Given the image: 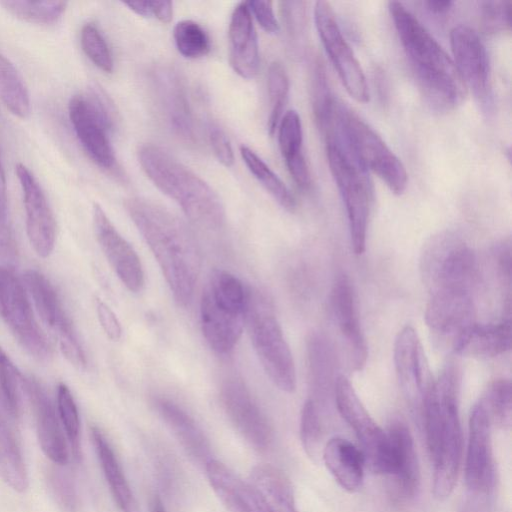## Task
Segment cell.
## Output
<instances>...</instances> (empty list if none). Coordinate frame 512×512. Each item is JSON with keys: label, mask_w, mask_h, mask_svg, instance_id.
Listing matches in <instances>:
<instances>
[{"label": "cell", "mask_w": 512, "mask_h": 512, "mask_svg": "<svg viewBox=\"0 0 512 512\" xmlns=\"http://www.w3.org/2000/svg\"><path fill=\"white\" fill-rule=\"evenodd\" d=\"M125 209L151 250L175 301L186 307L201 268L194 234L181 219L150 200L129 198Z\"/></svg>", "instance_id": "1"}, {"label": "cell", "mask_w": 512, "mask_h": 512, "mask_svg": "<svg viewBox=\"0 0 512 512\" xmlns=\"http://www.w3.org/2000/svg\"><path fill=\"white\" fill-rule=\"evenodd\" d=\"M389 12L424 98L437 111L452 110L467 90L452 58L402 3L389 2Z\"/></svg>", "instance_id": "2"}, {"label": "cell", "mask_w": 512, "mask_h": 512, "mask_svg": "<svg viewBox=\"0 0 512 512\" xmlns=\"http://www.w3.org/2000/svg\"><path fill=\"white\" fill-rule=\"evenodd\" d=\"M459 388V371L448 365L432 382L422 410L426 443L433 462V493L439 500L451 495L460 467Z\"/></svg>", "instance_id": "3"}, {"label": "cell", "mask_w": 512, "mask_h": 512, "mask_svg": "<svg viewBox=\"0 0 512 512\" xmlns=\"http://www.w3.org/2000/svg\"><path fill=\"white\" fill-rule=\"evenodd\" d=\"M138 160L150 181L175 201L191 222L208 230L224 225L225 208L218 194L168 151L146 144L139 149Z\"/></svg>", "instance_id": "4"}, {"label": "cell", "mask_w": 512, "mask_h": 512, "mask_svg": "<svg viewBox=\"0 0 512 512\" xmlns=\"http://www.w3.org/2000/svg\"><path fill=\"white\" fill-rule=\"evenodd\" d=\"M420 273L428 293H474L478 264L472 248L451 232L439 233L424 245Z\"/></svg>", "instance_id": "5"}, {"label": "cell", "mask_w": 512, "mask_h": 512, "mask_svg": "<svg viewBox=\"0 0 512 512\" xmlns=\"http://www.w3.org/2000/svg\"><path fill=\"white\" fill-rule=\"evenodd\" d=\"M245 325L257 357L280 390L296 388V370L290 347L275 315L271 301L258 291H250Z\"/></svg>", "instance_id": "6"}, {"label": "cell", "mask_w": 512, "mask_h": 512, "mask_svg": "<svg viewBox=\"0 0 512 512\" xmlns=\"http://www.w3.org/2000/svg\"><path fill=\"white\" fill-rule=\"evenodd\" d=\"M326 155L345 206L353 251L362 254L366 247L372 202V186L367 170L343 142L326 141Z\"/></svg>", "instance_id": "7"}, {"label": "cell", "mask_w": 512, "mask_h": 512, "mask_svg": "<svg viewBox=\"0 0 512 512\" xmlns=\"http://www.w3.org/2000/svg\"><path fill=\"white\" fill-rule=\"evenodd\" d=\"M337 120L347 147L360 164L375 173L393 193L402 194L407 187L408 174L384 140L342 103H337Z\"/></svg>", "instance_id": "8"}, {"label": "cell", "mask_w": 512, "mask_h": 512, "mask_svg": "<svg viewBox=\"0 0 512 512\" xmlns=\"http://www.w3.org/2000/svg\"><path fill=\"white\" fill-rule=\"evenodd\" d=\"M333 395L338 412L359 441L366 467L373 473L389 475L392 463L387 432L370 416L344 375L337 377Z\"/></svg>", "instance_id": "9"}, {"label": "cell", "mask_w": 512, "mask_h": 512, "mask_svg": "<svg viewBox=\"0 0 512 512\" xmlns=\"http://www.w3.org/2000/svg\"><path fill=\"white\" fill-rule=\"evenodd\" d=\"M68 112L74 132L89 157L99 167L113 169L116 158L109 137L113 116L107 99L98 91L74 95Z\"/></svg>", "instance_id": "10"}, {"label": "cell", "mask_w": 512, "mask_h": 512, "mask_svg": "<svg viewBox=\"0 0 512 512\" xmlns=\"http://www.w3.org/2000/svg\"><path fill=\"white\" fill-rule=\"evenodd\" d=\"M0 316L22 347L39 360L51 356L49 342L39 327L23 283L8 268L0 266Z\"/></svg>", "instance_id": "11"}, {"label": "cell", "mask_w": 512, "mask_h": 512, "mask_svg": "<svg viewBox=\"0 0 512 512\" xmlns=\"http://www.w3.org/2000/svg\"><path fill=\"white\" fill-rule=\"evenodd\" d=\"M317 32L326 53L348 94L356 101H369V89L364 72L337 22L335 12L327 1L314 6Z\"/></svg>", "instance_id": "12"}, {"label": "cell", "mask_w": 512, "mask_h": 512, "mask_svg": "<svg viewBox=\"0 0 512 512\" xmlns=\"http://www.w3.org/2000/svg\"><path fill=\"white\" fill-rule=\"evenodd\" d=\"M492 422L480 398L469 418L465 460V484L472 500L486 502L495 485V465L491 443Z\"/></svg>", "instance_id": "13"}, {"label": "cell", "mask_w": 512, "mask_h": 512, "mask_svg": "<svg viewBox=\"0 0 512 512\" xmlns=\"http://www.w3.org/2000/svg\"><path fill=\"white\" fill-rule=\"evenodd\" d=\"M453 62L466 88L471 89L483 109L493 105L489 57L479 34L469 26L450 31Z\"/></svg>", "instance_id": "14"}, {"label": "cell", "mask_w": 512, "mask_h": 512, "mask_svg": "<svg viewBox=\"0 0 512 512\" xmlns=\"http://www.w3.org/2000/svg\"><path fill=\"white\" fill-rule=\"evenodd\" d=\"M394 365L399 387L405 399L421 417L426 395L433 380L418 334L411 326L402 328L395 338Z\"/></svg>", "instance_id": "15"}, {"label": "cell", "mask_w": 512, "mask_h": 512, "mask_svg": "<svg viewBox=\"0 0 512 512\" xmlns=\"http://www.w3.org/2000/svg\"><path fill=\"white\" fill-rule=\"evenodd\" d=\"M220 398L242 437L254 448L266 450L273 439L272 428L245 383L237 378L227 379L221 386Z\"/></svg>", "instance_id": "16"}, {"label": "cell", "mask_w": 512, "mask_h": 512, "mask_svg": "<svg viewBox=\"0 0 512 512\" xmlns=\"http://www.w3.org/2000/svg\"><path fill=\"white\" fill-rule=\"evenodd\" d=\"M16 174L23 193L29 242L38 256L46 258L52 253L56 239L52 209L39 182L24 164L16 165Z\"/></svg>", "instance_id": "17"}, {"label": "cell", "mask_w": 512, "mask_h": 512, "mask_svg": "<svg viewBox=\"0 0 512 512\" xmlns=\"http://www.w3.org/2000/svg\"><path fill=\"white\" fill-rule=\"evenodd\" d=\"M93 226L97 241L118 278L129 291H141L145 277L140 258L97 203L93 205Z\"/></svg>", "instance_id": "18"}, {"label": "cell", "mask_w": 512, "mask_h": 512, "mask_svg": "<svg viewBox=\"0 0 512 512\" xmlns=\"http://www.w3.org/2000/svg\"><path fill=\"white\" fill-rule=\"evenodd\" d=\"M246 312L217 299L206 287L200 301V321L204 338L218 354L231 352L241 337Z\"/></svg>", "instance_id": "19"}, {"label": "cell", "mask_w": 512, "mask_h": 512, "mask_svg": "<svg viewBox=\"0 0 512 512\" xmlns=\"http://www.w3.org/2000/svg\"><path fill=\"white\" fill-rule=\"evenodd\" d=\"M476 316L473 293H433L425 310V321L436 335L450 339L452 345L472 324Z\"/></svg>", "instance_id": "20"}, {"label": "cell", "mask_w": 512, "mask_h": 512, "mask_svg": "<svg viewBox=\"0 0 512 512\" xmlns=\"http://www.w3.org/2000/svg\"><path fill=\"white\" fill-rule=\"evenodd\" d=\"M330 308L334 321L348 346L353 367L361 370L368 350L359 321L356 296L347 275H337L330 293Z\"/></svg>", "instance_id": "21"}, {"label": "cell", "mask_w": 512, "mask_h": 512, "mask_svg": "<svg viewBox=\"0 0 512 512\" xmlns=\"http://www.w3.org/2000/svg\"><path fill=\"white\" fill-rule=\"evenodd\" d=\"M23 387L32 406L42 451L53 463L65 465L69 458L67 443L51 399L33 377L23 379Z\"/></svg>", "instance_id": "22"}, {"label": "cell", "mask_w": 512, "mask_h": 512, "mask_svg": "<svg viewBox=\"0 0 512 512\" xmlns=\"http://www.w3.org/2000/svg\"><path fill=\"white\" fill-rule=\"evenodd\" d=\"M391 448L393 493L399 500L413 498L419 489L420 470L413 437L400 420L390 423L386 431Z\"/></svg>", "instance_id": "23"}, {"label": "cell", "mask_w": 512, "mask_h": 512, "mask_svg": "<svg viewBox=\"0 0 512 512\" xmlns=\"http://www.w3.org/2000/svg\"><path fill=\"white\" fill-rule=\"evenodd\" d=\"M229 62L242 78L252 79L259 70L260 56L257 33L246 2L233 10L229 29Z\"/></svg>", "instance_id": "24"}, {"label": "cell", "mask_w": 512, "mask_h": 512, "mask_svg": "<svg viewBox=\"0 0 512 512\" xmlns=\"http://www.w3.org/2000/svg\"><path fill=\"white\" fill-rule=\"evenodd\" d=\"M210 485L229 512H270L256 488L218 460L205 466Z\"/></svg>", "instance_id": "25"}, {"label": "cell", "mask_w": 512, "mask_h": 512, "mask_svg": "<svg viewBox=\"0 0 512 512\" xmlns=\"http://www.w3.org/2000/svg\"><path fill=\"white\" fill-rule=\"evenodd\" d=\"M153 405L189 457L205 467L212 460L210 444L195 420L177 403L165 397L154 398Z\"/></svg>", "instance_id": "26"}, {"label": "cell", "mask_w": 512, "mask_h": 512, "mask_svg": "<svg viewBox=\"0 0 512 512\" xmlns=\"http://www.w3.org/2000/svg\"><path fill=\"white\" fill-rule=\"evenodd\" d=\"M23 281L41 320L53 331L58 341L76 336L51 282L41 272L34 269H29L24 273Z\"/></svg>", "instance_id": "27"}, {"label": "cell", "mask_w": 512, "mask_h": 512, "mask_svg": "<svg viewBox=\"0 0 512 512\" xmlns=\"http://www.w3.org/2000/svg\"><path fill=\"white\" fill-rule=\"evenodd\" d=\"M321 457L341 488L351 493L361 488L366 463L361 450L352 442L333 437L324 444Z\"/></svg>", "instance_id": "28"}, {"label": "cell", "mask_w": 512, "mask_h": 512, "mask_svg": "<svg viewBox=\"0 0 512 512\" xmlns=\"http://www.w3.org/2000/svg\"><path fill=\"white\" fill-rule=\"evenodd\" d=\"M511 320L472 324L452 345L458 354L473 357H495L511 349Z\"/></svg>", "instance_id": "29"}, {"label": "cell", "mask_w": 512, "mask_h": 512, "mask_svg": "<svg viewBox=\"0 0 512 512\" xmlns=\"http://www.w3.org/2000/svg\"><path fill=\"white\" fill-rule=\"evenodd\" d=\"M162 109L173 131L185 141L195 138L194 124L183 86L169 69L157 71L155 77Z\"/></svg>", "instance_id": "30"}, {"label": "cell", "mask_w": 512, "mask_h": 512, "mask_svg": "<svg viewBox=\"0 0 512 512\" xmlns=\"http://www.w3.org/2000/svg\"><path fill=\"white\" fill-rule=\"evenodd\" d=\"M14 421L0 396V477L14 491L24 492L29 480Z\"/></svg>", "instance_id": "31"}, {"label": "cell", "mask_w": 512, "mask_h": 512, "mask_svg": "<svg viewBox=\"0 0 512 512\" xmlns=\"http://www.w3.org/2000/svg\"><path fill=\"white\" fill-rule=\"evenodd\" d=\"M278 143L286 167L297 186L307 190L311 185L309 168L303 154L301 119L295 110L287 111L278 124Z\"/></svg>", "instance_id": "32"}, {"label": "cell", "mask_w": 512, "mask_h": 512, "mask_svg": "<svg viewBox=\"0 0 512 512\" xmlns=\"http://www.w3.org/2000/svg\"><path fill=\"white\" fill-rule=\"evenodd\" d=\"M307 357L312 399L318 406L334 392L335 356L329 342L319 334H311L307 340Z\"/></svg>", "instance_id": "33"}, {"label": "cell", "mask_w": 512, "mask_h": 512, "mask_svg": "<svg viewBox=\"0 0 512 512\" xmlns=\"http://www.w3.org/2000/svg\"><path fill=\"white\" fill-rule=\"evenodd\" d=\"M91 436L101 468L117 506L122 512H138L137 501L107 438L95 426L91 428Z\"/></svg>", "instance_id": "34"}, {"label": "cell", "mask_w": 512, "mask_h": 512, "mask_svg": "<svg viewBox=\"0 0 512 512\" xmlns=\"http://www.w3.org/2000/svg\"><path fill=\"white\" fill-rule=\"evenodd\" d=\"M249 482L260 493L270 512H298L292 484L278 468L258 465L253 468Z\"/></svg>", "instance_id": "35"}, {"label": "cell", "mask_w": 512, "mask_h": 512, "mask_svg": "<svg viewBox=\"0 0 512 512\" xmlns=\"http://www.w3.org/2000/svg\"><path fill=\"white\" fill-rule=\"evenodd\" d=\"M0 99L15 116L26 118L30 113L28 89L13 63L0 52Z\"/></svg>", "instance_id": "36"}, {"label": "cell", "mask_w": 512, "mask_h": 512, "mask_svg": "<svg viewBox=\"0 0 512 512\" xmlns=\"http://www.w3.org/2000/svg\"><path fill=\"white\" fill-rule=\"evenodd\" d=\"M241 157L259 183L286 210L296 208V199L278 175L249 147L240 146Z\"/></svg>", "instance_id": "37"}, {"label": "cell", "mask_w": 512, "mask_h": 512, "mask_svg": "<svg viewBox=\"0 0 512 512\" xmlns=\"http://www.w3.org/2000/svg\"><path fill=\"white\" fill-rule=\"evenodd\" d=\"M0 4L15 17L36 24H53L66 10L64 1H2Z\"/></svg>", "instance_id": "38"}, {"label": "cell", "mask_w": 512, "mask_h": 512, "mask_svg": "<svg viewBox=\"0 0 512 512\" xmlns=\"http://www.w3.org/2000/svg\"><path fill=\"white\" fill-rule=\"evenodd\" d=\"M267 88L269 96L268 132L273 135L277 129L289 93V78L279 62H272L268 68Z\"/></svg>", "instance_id": "39"}, {"label": "cell", "mask_w": 512, "mask_h": 512, "mask_svg": "<svg viewBox=\"0 0 512 512\" xmlns=\"http://www.w3.org/2000/svg\"><path fill=\"white\" fill-rule=\"evenodd\" d=\"M512 388L508 379L494 380L481 398L488 410L492 425L508 429L512 419Z\"/></svg>", "instance_id": "40"}, {"label": "cell", "mask_w": 512, "mask_h": 512, "mask_svg": "<svg viewBox=\"0 0 512 512\" xmlns=\"http://www.w3.org/2000/svg\"><path fill=\"white\" fill-rule=\"evenodd\" d=\"M178 52L185 58L196 59L207 55L211 48L210 38L204 28L195 21L182 20L173 30Z\"/></svg>", "instance_id": "41"}, {"label": "cell", "mask_w": 512, "mask_h": 512, "mask_svg": "<svg viewBox=\"0 0 512 512\" xmlns=\"http://www.w3.org/2000/svg\"><path fill=\"white\" fill-rule=\"evenodd\" d=\"M300 437L307 455L312 459L319 458L324 446L322 444L323 426L319 406L310 398L305 401L302 407Z\"/></svg>", "instance_id": "42"}, {"label": "cell", "mask_w": 512, "mask_h": 512, "mask_svg": "<svg viewBox=\"0 0 512 512\" xmlns=\"http://www.w3.org/2000/svg\"><path fill=\"white\" fill-rule=\"evenodd\" d=\"M57 414L72 447L75 458H79L80 419L70 389L60 383L57 388Z\"/></svg>", "instance_id": "43"}, {"label": "cell", "mask_w": 512, "mask_h": 512, "mask_svg": "<svg viewBox=\"0 0 512 512\" xmlns=\"http://www.w3.org/2000/svg\"><path fill=\"white\" fill-rule=\"evenodd\" d=\"M81 46L87 57L102 71L111 73L114 61L110 48L94 23H86L80 34Z\"/></svg>", "instance_id": "44"}, {"label": "cell", "mask_w": 512, "mask_h": 512, "mask_svg": "<svg viewBox=\"0 0 512 512\" xmlns=\"http://www.w3.org/2000/svg\"><path fill=\"white\" fill-rule=\"evenodd\" d=\"M22 386L23 377L10 359L0 363V395L16 419L20 414V388Z\"/></svg>", "instance_id": "45"}, {"label": "cell", "mask_w": 512, "mask_h": 512, "mask_svg": "<svg viewBox=\"0 0 512 512\" xmlns=\"http://www.w3.org/2000/svg\"><path fill=\"white\" fill-rule=\"evenodd\" d=\"M481 23L487 33L510 30L511 2L486 1L481 5Z\"/></svg>", "instance_id": "46"}, {"label": "cell", "mask_w": 512, "mask_h": 512, "mask_svg": "<svg viewBox=\"0 0 512 512\" xmlns=\"http://www.w3.org/2000/svg\"><path fill=\"white\" fill-rule=\"evenodd\" d=\"M280 4L289 40L298 45L302 41L305 27V3L284 1Z\"/></svg>", "instance_id": "47"}, {"label": "cell", "mask_w": 512, "mask_h": 512, "mask_svg": "<svg viewBox=\"0 0 512 512\" xmlns=\"http://www.w3.org/2000/svg\"><path fill=\"white\" fill-rule=\"evenodd\" d=\"M15 240L8 216L6 186L0 183V258L10 259L15 255Z\"/></svg>", "instance_id": "48"}, {"label": "cell", "mask_w": 512, "mask_h": 512, "mask_svg": "<svg viewBox=\"0 0 512 512\" xmlns=\"http://www.w3.org/2000/svg\"><path fill=\"white\" fill-rule=\"evenodd\" d=\"M49 482L53 495L59 505L67 511H73L76 507V494L70 479L60 471H54L49 476Z\"/></svg>", "instance_id": "49"}, {"label": "cell", "mask_w": 512, "mask_h": 512, "mask_svg": "<svg viewBox=\"0 0 512 512\" xmlns=\"http://www.w3.org/2000/svg\"><path fill=\"white\" fill-rule=\"evenodd\" d=\"M208 137L215 156L225 167L234 164V153L226 133L216 124L208 126Z\"/></svg>", "instance_id": "50"}, {"label": "cell", "mask_w": 512, "mask_h": 512, "mask_svg": "<svg viewBox=\"0 0 512 512\" xmlns=\"http://www.w3.org/2000/svg\"><path fill=\"white\" fill-rule=\"evenodd\" d=\"M493 260L498 278L504 288L510 290L511 283V242L503 240L493 249Z\"/></svg>", "instance_id": "51"}, {"label": "cell", "mask_w": 512, "mask_h": 512, "mask_svg": "<svg viewBox=\"0 0 512 512\" xmlns=\"http://www.w3.org/2000/svg\"><path fill=\"white\" fill-rule=\"evenodd\" d=\"M246 3L251 14L254 15L264 31L270 34H275L279 31V24L275 17L271 1L252 0Z\"/></svg>", "instance_id": "52"}, {"label": "cell", "mask_w": 512, "mask_h": 512, "mask_svg": "<svg viewBox=\"0 0 512 512\" xmlns=\"http://www.w3.org/2000/svg\"><path fill=\"white\" fill-rule=\"evenodd\" d=\"M96 312L99 323L107 337L113 341H118L122 336V327L113 310L105 302L97 299Z\"/></svg>", "instance_id": "53"}, {"label": "cell", "mask_w": 512, "mask_h": 512, "mask_svg": "<svg viewBox=\"0 0 512 512\" xmlns=\"http://www.w3.org/2000/svg\"><path fill=\"white\" fill-rule=\"evenodd\" d=\"M151 14L162 23H169L173 16L171 1H151Z\"/></svg>", "instance_id": "54"}, {"label": "cell", "mask_w": 512, "mask_h": 512, "mask_svg": "<svg viewBox=\"0 0 512 512\" xmlns=\"http://www.w3.org/2000/svg\"><path fill=\"white\" fill-rule=\"evenodd\" d=\"M453 2L446 0V1H440V0H429L423 2V5L426 7V9L435 15H443L449 12L453 6Z\"/></svg>", "instance_id": "55"}, {"label": "cell", "mask_w": 512, "mask_h": 512, "mask_svg": "<svg viewBox=\"0 0 512 512\" xmlns=\"http://www.w3.org/2000/svg\"><path fill=\"white\" fill-rule=\"evenodd\" d=\"M136 14L143 17H152L151 14V1H130L124 2Z\"/></svg>", "instance_id": "56"}, {"label": "cell", "mask_w": 512, "mask_h": 512, "mask_svg": "<svg viewBox=\"0 0 512 512\" xmlns=\"http://www.w3.org/2000/svg\"><path fill=\"white\" fill-rule=\"evenodd\" d=\"M484 504L485 503L471 500L466 504L462 512H487Z\"/></svg>", "instance_id": "57"}, {"label": "cell", "mask_w": 512, "mask_h": 512, "mask_svg": "<svg viewBox=\"0 0 512 512\" xmlns=\"http://www.w3.org/2000/svg\"><path fill=\"white\" fill-rule=\"evenodd\" d=\"M151 512H166L163 502L158 495L153 498Z\"/></svg>", "instance_id": "58"}, {"label": "cell", "mask_w": 512, "mask_h": 512, "mask_svg": "<svg viewBox=\"0 0 512 512\" xmlns=\"http://www.w3.org/2000/svg\"><path fill=\"white\" fill-rule=\"evenodd\" d=\"M0 183H2L3 185H6L5 173H4V169H3V165H2L1 155H0Z\"/></svg>", "instance_id": "59"}, {"label": "cell", "mask_w": 512, "mask_h": 512, "mask_svg": "<svg viewBox=\"0 0 512 512\" xmlns=\"http://www.w3.org/2000/svg\"><path fill=\"white\" fill-rule=\"evenodd\" d=\"M9 360L8 355L5 353V351L0 347V363L5 362Z\"/></svg>", "instance_id": "60"}]
</instances>
